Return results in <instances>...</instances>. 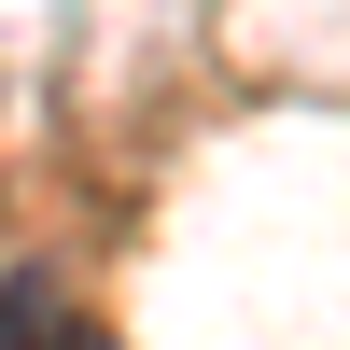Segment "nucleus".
Returning a JSON list of instances; mask_svg holds the SVG:
<instances>
[{
    "label": "nucleus",
    "mask_w": 350,
    "mask_h": 350,
    "mask_svg": "<svg viewBox=\"0 0 350 350\" xmlns=\"http://www.w3.org/2000/svg\"><path fill=\"white\" fill-rule=\"evenodd\" d=\"M56 323H70V308H56V280H42V267H14V280H0V350H42Z\"/></svg>",
    "instance_id": "nucleus-1"
},
{
    "label": "nucleus",
    "mask_w": 350,
    "mask_h": 350,
    "mask_svg": "<svg viewBox=\"0 0 350 350\" xmlns=\"http://www.w3.org/2000/svg\"><path fill=\"white\" fill-rule=\"evenodd\" d=\"M42 350H98V323H56V336H42Z\"/></svg>",
    "instance_id": "nucleus-2"
}]
</instances>
